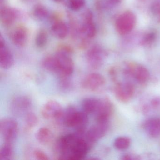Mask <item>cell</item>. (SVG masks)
I'll return each instance as SVG.
<instances>
[{"label":"cell","instance_id":"cell-1","mask_svg":"<svg viewBox=\"0 0 160 160\" xmlns=\"http://www.w3.org/2000/svg\"><path fill=\"white\" fill-rule=\"evenodd\" d=\"M86 131L67 134L60 137L55 145V150L60 160L84 159L93 144L86 137Z\"/></svg>","mask_w":160,"mask_h":160},{"label":"cell","instance_id":"cell-2","mask_svg":"<svg viewBox=\"0 0 160 160\" xmlns=\"http://www.w3.org/2000/svg\"><path fill=\"white\" fill-rule=\"evenodd\" d=\"M61 122L70 128H74L78 132L86 131L89 122L88 114L79 111L75 107L70 106L63 111Z\"/></svg>","mask_w":160,"mask_h":160},{"label":"cell","instance_id":"cell-3","mask_svg":"<svg viewBox=\"0 0 160 160\" xmlns=\"http://www.w3.org/2000/svg\"><path fill=\"white\" fill-rule=\"evenodd\" d=\"M71 51L62 48L54 55L56 64V73L59 77H70L74 71V63L71 56Z\"/></svg>","mask_w":160,"mask_h":160},{"label":"cell","instance_id":"cell-4","mask_svg":"<svg viewBox=\"0 0 160 160\" xmlns=\"http://www.w3.org/2000/svg\"><path fill=\"white\" fill-rule=\"evenodd\" d=\"M16 121L11 118H4L0 121V132L5 142L13 143L18 133Z\"/></svg>","mask_w":160,"mask_h":160},{"label":"cell","instance_id":"cell-5","mask_svg":"<svg viewBox=\"0 0 160 160\" xmlns=\"http://www.w3.org/2000/svg\"><path fill=\"white\" fill-rule=\"evenodd\" d=\"M63 111L61 105L58 101L49 100L42 106L41 112L46 119H53L60 122Z\"/></svg>","mask_w":160,"mask_h":160},{"label":"cell","instance_id":"cell-6","mask_svg":"<svg viewBox=\"0 0 160 160\" xmlns=\"http://www.w3.org/2000/svg\"><path fill=\"white\" fill-rule=\"evenodd\" d=\"M136 18L132 12L127 11L119 16L116 22V29L122 35L131 32L135 26Z\"/></svg>","mask_w":160,"mask_h":160},{"label":"cell","instance_id":"cell-7","mask_svg":"<svg viewBox=\"0 0 160 160\" xmlns=\"http://www.w3.org/2000/svg\"><path fill=\"white\" fill-rule=\"evenodd\" d=\"M104 77L101 74L93 72L86 76L82 80L81 86L84 89L92 92L99 90L105 84Z\"/></svg>","mask_w":160,"mask_h":160},{"label":"cell","instance_id":"cell-8","mask_svg":"<svg viewBox=\"0 0 160 160\" xmlns=\"http://www.w3.org/2000/svg\"><path fill=\"white\" fill-rule=\"evenodd\" d=\"M114 110V106L111 101L108 98L101 99L100 105L95 113L97 122H108L110 116Z\"/></svg>","mask_w":160,"mask_h":160},{"label":"cell","instance_id":"cell-9","mask_svg":"<svg viewBox=\"0 0 160 160\" xmlns=\"http://www.w3.org/2000/svg\"><path fill=\"white\" fill-rule=\"evenodd\" d=\"M105 54L99 46H94L88 51L87 54V61L89 66L92 69L100 68L103 63Z\"/></svg>","mask_w":160,"mask_h":160},{"label":"cell","instance_id":"cell-10","mask_svg":"<svg viewBox=\"0 0 160 160\" xmlns=\"http://www.w3.org/2000/svg\"><path fill=\"white\" fill-rule=\"evenodd\" d=\"M134 92V87L132 84L129 82L118 84L115 88L116 98L122 102H129L133 96Z\"/></svg>","mask_w":160,"mask_h":160},{"label":"cell","instance_id":"cell-11","mask_svg":"<svg viewBox=\"0 0 160 160\" xmlns=\"http://www.w3.org/2000/svg\"><path fill=\"white\" fill-rule=\"evenodd\" d=\"M32 106L31 100L29 97L20 96L16 97L11 104V109L13 113L16 115H21L28 112Z\"/></svg>","mask_w":160,"mask_h":160},{"label":"cell","instance_id":"cell-12","mask_svg":"<svg viewBox=\"0 0 160 160\" xmlns=\"http://www.w3.org/2000/svg\"><path fill=\"white\" fill-rule=\"evenodd\" d=\"M108 128V122H97L86 132L87 139L92 144L104 136Z\"/></svg>","mask_w":160,"mask_h":160},{"label":"cell","instance_id":"cell-13","mask_svg":"<svg viewBox=\"0 0 160 160\" xmlns=\"http://www.w3.org/2000/svg\"><path fill=\"white\" fill-rule=\"evenodd\" d=\"M14 63V58L4 42L2 36L0 37V66L3 69H10Z\"/></svg>","mask_w":160,"mask_h":160},{"label":"cell","instance_id":"cell-14","mask_svg":"<svg viewBox=\"0 0 160 160\" xmlns=\"http://www.w3.org/2000/svg\"><path fill=\"white\" fill-rule=\"evenodd\" d=\"M126 71L128 74L133 77L140 84H145L150 78L148 70L141 65H130Z\"/></svg>","mask_w":160,"mask_h":160},{"label":"cell","instance_id":"cell-15","mask_svg":"<svg viewBox=\"0 0 160 160\" xmlns=\"http://www.w3.org/2000/svg\"><path fill=\"white\" fill-rule=\"evenodd\" d=\"M92 19V15L90 11H87L84 13L81 30L83 35L88 38H93L96 33V26Z\"/></svg>","mask_w":160,"mask_h":160},{"label":"cell","instance_id":"cell-16","mask_svg":"<svg viewBox=\"0 0 160 160\" xmlns=\"http://www.w3.org/2000/svg\"><path fill=\"white\" fill-rule=\"evenodd\" d=\"M28 38V32L23 26L18 27L12 34V39L13 43L18 47L26 45Z\"/></svg>","mask_w":160,"mask_h":160},{"label":"cell","instance_id":"cell-17","mask_svg":"<svg viewBox=\"0 0 160 160\" xmlns=\"http://www.w3.org/2000/svg\"><path fill=\"white\" fill-rule=\"evenodd\" d=\"M17 17V12L13 8L5 7L1 10V22L2 25L5 27H8L12 25Z\"/></svg>","mask_w":160,"mask_h":160},{"label":"cell","instance_id":"cell-18","mask_svg":"<svg viewBox=\"0 0 160 160\" xmlns=\"http://www.w3.org/2000/svg\"><path fill=\"white\" fill-rule=\"evenodd\" d=\"M101 100L95 97H88L83 99L81 104L83 111L88 115L95 114L100 105Z\"/></svg>","mask_w":160,"mask_h":160},{"label":"cell","instance_id":"cell-19","mask_svg":"<svg viewBox=\"0 0 160 160\" xmlns=\"http://www.w3.org/2000/svg\"><path fill=\"white\" fill-rule=\"evenodd\" d=\"M147 133L152 137H157L160 135V119L152 118L146 122L144 125Z\"/></svg>","mask_w":160,"mask_h":160},{"label":"cell","instance_id":"cell-20","mask_svg":"<svg viewBox=\"0 0 160 160\" xmlns=\"http://www.w3.org/2000/svg\"><path fill=\"white\" fill-rule=\"evenodd\" d=\"M53 34L59 39H63L68 35V26L62 21H57L54 22L51 27Z\"/></svg>","mask_w":160,"mask_h":160},{"label":"cell","instance_id":"cell-21","mask_svg":"<svg viewBox=\"0 0 160 160\" xmlns=\"http://www.w3.org/2000/svg\"><path fill=\"white\" fill-rule=\"evenodd\" d=\"M52 138V132L48 127H41L36 133V139L42 145H45L48 144L51 141Z\"/></svg>","mask_w":160,"mask_h":160},{"label":"cell","instance_id":"cell-22","mask_svg":"<svg viewBox=\"0 0 160 160\" xmlns=\"http://www.w3.org/2000/svg\"><path fill=\"white\" fill-rule=\"evenodd\" d=\"M13 155V143L5 142L0 149V159L1 160H12Z\"/></svg>","mask_w":160,"mask_h":160},{"label":"cell","instance_id":"cell-23","mask_svg":"<svg viewBox=\"0 0 160 160\" xmlns=\"http://www.w3.org/2000/svg\"><path fill=\"white\" fill-rule=\"evenodd\" d=\"M25 122L26 130H31L35 127L38 123V118L34 113L28 112L25 116Z\"/></svg>","mask_w":160,"mask_h":160},{"label":"cell","instance_id":"cell-24","mask_svg":"<svg viewBox=\"0 0 160 160\" xmlns=\"http://www.w3.org/2000/svg\"><path fill=\"white\" fill-rule=\"evenodd\" d=\"M33 15L35 18L42 21L48 17V12L44 6L38 5L35 6L33 9Z\"/></svg>","mask_w":160,"mask_h":160},{"label":"cell","instance_id":"cell-25","mask_svg":"<svg viewBox=\"0 0 160 160\" xmlns=\"http://www.w3.org/2000/svg\"><path fill=\"white\" fill-rule=\"evenodd\" d=\"M131 144V139L127 137H119L115 139L114 142V146L115 148L123 150L128 148Z\"/></svg>","mask_w":160,"mask_h":160},{"label":"cell","instance_id":"cell-26","mask_svg":"<svg viewBox=\"0 0 160 160\" xmlns=\"http://www.w3.org/2000/svg\"><path fill=\"white\" fill-rule=\"evenodd\" d=\"M43 67L46 70L51 72H56V64L54 56H48L42 61Z\"/></svg>","mask_w":160,"mask_h":160},{"label":"cell","instance_id":"cell-27","mask_svg":"<svg viewBox=\"0 0 160 160\" xmlns=\"http://www.w3.org/2000/svg\"><path fill=\"white\" fill-rule=\"evenodd\" d=\"M48 41V35L45 31L41 30L38 32L35 39L36 46L40 48H42L46 45Z\"/></svg>","mask_w":160,"mask_h":160},{"label":"cell","instance_id":"cell-28","mask_svg":"<svg viewBox=\"0 0 160 160\" xmlns=\"http://www.w3.org/2000/svg\"><path fill=\"white\" fill-rule=\"evenodd\" d=\"M85 5L84 0H69L68 6L72 11H78L82 9Z\"/></svg>","mask_w":160,"mask_h":160},{"label":"cell","instance_id":"cell-29","mask_svg":"<svg viewBox=\"0 0 160 160\" xmlns=\"http://www.w3.org/2000/svg\"><path fill=\"white\" fill-rule=\"evenodd\" d=\"M60 85L62 89L63 90H68L72 87V83L70 81V77H59Z\"/></svg>","mask_w":160,"mask_h":160},{"label":"cell","instance_id":"cell-30","mask_svg":"<svg viewBox=\"0 0 160 160\" xmlns=\"http://www.w3.org/2000/svg\"><path fill=\"white\" fill-rule=\"evenodd\" d=\"M152 12L154 15L157 17L160 21V1H156L152 3L151 7Z\"/></svg>","mask_w":160,"mask_h":160},{"label":"cell","instance_id":"cell-31","mask_svg":"<svg viewBox=\"0 0 160 160\" xmlns=\"http://www.w3.org/2000/svg\"><path fill=\"white\" fill-rule=\"evenodd\" d=\"M34 157L37 160H48L49 159L48 155L42 151L40 150H36L33 152Z\"/></svg>","mask_w":160,"mask_h":160},{"label":"cell","instance_id":"cell-32","mask_svg":"<svg viewBox=\"0 0 160 160\" xmlns=\"http://www.w3.org/2000/svg\"><path fill=\"white\" fill-rule=\"evenodd\" d=\"M155 38V34L153 32L148 33L145 36V38L143 40V42L144 43H148L151 42L153 41Z\"/></svg>","mask_w":160,"mask_h":160},{"label":"cell","instance_id":"cell-33","mask_svg":"<svg viewBox=\"0 0 160 160\" xmlns=\"http://www.w3.org/2000/svg\"><path fill=\"white\" fill-rule=\"evenodd\" d=\"M132 156L130 154H125V155H122L121 157V159L124 160H130L134 159V158H132Z\"/></svg>","mask_w":160,"mask_h":160},{"label":"cell","instance_id":"cell-34","mask_svg":"<svg viewBox=\"0 0 160 160\" xmlns=\"http://www.w3.org/2000/svg\"><path fill=\"white\" fill-rule=\"evenodd\" d=\"M120 1V0H108V3L110 4V5H114L118 3Z\"/></svg>","mask_w":160,"mask_h":160},{"label":"cell","instance_id":"cell-35","mask_svg":"<svg viewBox=\"0 0 160 160\" xmlns=\"http://www.w3.org/2000/svg\"><path fill=\"white\" fill-rule=\"evenodd\" d=\"M54 1H55L56 2H59L60 1H61V0H54Z\"/></svg>","mask_w":160,"mask_h":160}]
</instances>
